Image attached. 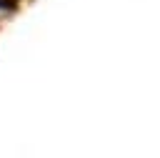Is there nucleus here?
<instances>
[{
	"label": "nucleus",
	"mask_w": 160,
	"mask_h": 158,
	"mask_svg": "<svg viewBox=\"0 0 160 158\" xmlns=\"http://www.w3.org/2000/svg\"><path fill=\"white\" fill-rule=\"evenodd\" d=\"M0 8L2 10H15L18 8V0H0Z\"/></svg>",
	"instance_id": "obj_1"
}]
</instances>
